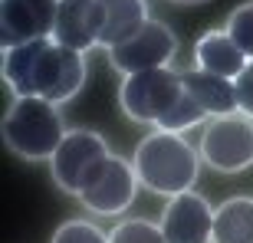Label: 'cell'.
I'll return each mask as SVG.
<instances>
[{
  "instance_id": "obj_2",
  "label": "cell",
  "mask_w": 253,
  "mask_h": 243,
  "mask_svg": "<svg viewBox=\"0 0 253 243\" xmlns=\"http://www.w3.org/2000/svg\"><path fill=\"white\" fill-rule=\"evenodd\" d=\"M131 164H135V174L141 184L165 197L194 191L197 174H201V155L194 145H188L184 135H171V131L158 128L138 141Z\"/></svg>"
},
{
  "instance_id": "obj_14",
  "label": "cell",
  "mask_w": 253,
  "mask_h": 243,
  "mask_svg": "<svg viewBox=\"0 0 253 243\" xmlns=\"http://www.w3.org/2000/svg\"><path fill=\"white\" fill-rule=\"evenodd\" d=\"M184 89L194 95V102L207 112V119H220V115H237V89L230 79L191 69L184 73Z\"/></svg>"
},
{
  "instance_id": "obj_12",
  "label": "cell",
  "mask_w": 253,
  "mask_h": 243,
  "mask_svg": "<svg viewBox=\"0 0 253 243\" xmlns=\"http://www.w3.org/2000/svg\"><path fill=\"white\" fill-rule=\"evenodd\" d=\"M247 66H250V56L237 46L234 37H230L227 30H207L204 37H197V43H194V69L234 82Z\"/></svg>"
},
{
  "instance_id": "obj_5",
  "label": "cell",
  "mask_w": 253,
  "mask_h": 243,
  "mask_svg": "<svg viewBox=\"0 0 253 243\" xmlns=\"http://www.w3.org/2000/svg\"><path fill=\"white\" fill-rule=\"evenodd\" d=\"M197 155L207 168L220 174H240L253 168V119L240 112L207 119V125L201 128Z\"/></svg>"
},
{
  "instance_id": "obj_4",
  "label": "cell",
  "mask_w": 253,
  "mask_h": 243,
  "mask_svg": "<svg viewBox=\"0 0 253 243\" xmlns=\"http://www.w3.org/2000/svg\"><path fill=\"white\" fill-rule=\"evenodd\" d=\"M112 151L109 141L92 128H73L66 135V141L59 145V151L49 161L53 181L63 194L83 197L89 187L95 184V178L102 174V168L109 164Z\"/></svg>"
},
{
  "instance_id": "obj_6",
  "label": "cell",
  "mask_w": 253,
  "mask_h": 243,
  "mask_svg": "<svg viewBox=\"0 0 253 243\" xmlns=\"http://www.w3.org/2000/svg\"><path fill=\"white\" fill-rule=\"evenodd\" d=\"M184 89V73H174L171 66L165 69H148V73L125 76L119 85V105L131 122L138 125H158L168 109L178 102Z\"/></svg>"
},
{
  "instance_id": "obj_15",
  "label": "cell",
  "mask_w": 253,
  "mask_h": 243,
  "mask_svg": "<svg viewBox=\"0 0 253 243\" xmlns=\"http://www.w3.org/2000/svg\"><path fill=\"white\" fill-rule=\"evenodd\" d=\"M214 243H253V197H227L214 207Z\"/></svg>"
},
{
  "instance_id": "obj_19",
  "label": "cell",
  "mask_w": 253,
  "mask_h": 243,
  "mask_svg": "<svg viewBox=\"0 0 253 243\" xmlns=\"http://www.w3.org/2000/svg\"><path fill=\"white\" fill-rule=\"evenodd\" d=\"M53 243H109V230L95 227L92 220H66L53 234Z\"/></svg>"
},
{
  "instance_id": "obj_18",
  "label": "cell",
  "mask_w": 253,
  "mask_h": 243,
  "mask_svg": "<svg viewBox=\"0 0 253 243\" xmlns=\"http://www.w3.org/2000/svg\"><path fill=\"white\" fill-rule=\"evenodd\" d=\"M227 33L234 37V43L240 49H244L247 56L253 59V0H247V3H240V7L227 17Z\"/></svg>"
},
{
  "instance_id": "obj_17",
  "label": "cell",
  "mask_w": 253,
  "mask_h": 243,
  "mask_svg": "<svg viewBox=\"0 0 253 243\" xmlns=\"http://www.w3.org/2000/svg\"><path fill=\"white\" fill-rule=\"evenodd\" d=\"M109 243H168L161 234V224L145 220V217H131L122 220L109 230Z\"/></svg>"
},
{
  "instance_id": "obj_3",
  "label": "cell",
  "mask_w": 253,
  "mask_h": 243,
  "mask_svg": "<svg viewBox=\"0 0 253 243\" xmlns=\"http://www.w3.org/2000/svg\"><path fill=\"white\" fill-rule=\"evenodd\" d=\"M66 135L59 105L46 99H13L3 112V145L23 161H53Z\"/></svg>"
},
{
  "instance_id": "obj_20",
  "label": "cell",
  "mask_w": 253,
  "mask_h": 243,
  "mask_svg": "<svg viewBox=\"0 0 253 243\" xmlns=\"http://www.w3.org/2000/svg\"><path fill=\"white\" fill-rule=\"evenodd\" d=\"M234 89H237V112L253 119V59L244 73L234 79Z\"/></svg>"
},
{
  "instance_id": "obj_1",
  "label": "cell",
  "mask_w": 253,
  "mask_h": 243,
  "mask_svg": "<svg viewBox=\"0 0 253 243\" xmlns=\"http://www.w3.org/2000/svg\"><path fill=\"white\" fill-rule=\"evenodd\" d=\"M85 53L59 46L53 37L7 49L0 59V76L13 99H46L53 105L76 99L85 85Z\"/></svg>"
},
{
  "instance_id": "obj_21",
  "label": "cell",
  "mask_w": 253,
  "mask_h": 243,
  "mask_svg": "<svg viewBox=\"0 0 253 243\" xmlns=\"http://www.w3.org/2000/svg\"><path fill=\"white\" fill-rule=\"evenodd\" d=\"M171 3H181V7H197V3H211V0H171Z\"/></svg>"
},
{
  "instance_id": "obj_11",
  "label": "cell",
  "mask_w": 253,
  "mask_h": 243,
  "mask_svg": "<svg viewBox=\"0 0 253 243\" xmlns=\"http://www.w3.org/2000/svg\"><path fill=\"white\" fill-rule=\"evenodd\" d=\"M102 37V3L99 0H59L53 40L66 49L89 53Z\"/></svg>"
},
{
  "instance_id": "obj_7",
  "label": "cell",
  "mask_w": 253,
  "mask_h": 243,
  "mask_svg": "<svg viewBox=\"0 0 253 243\" xmlns=\"http://www.w3.org/2000/svg\"><path fill=\"white\" fill-rule=\"evenodd\" d=\"M178 53V37L168 23L161 20H148L145 27L122 46L109 49V63L115 73L135 76V73H148V69H165L171 66Z\"/></svg>"
},
{
  "instance_id": "obj_16",
  "label": "cell",
  "mask_w": 253,
  "mask_h": 243,
  "mask_svg": "<svg viewBox=\"0 0 253 243\" xmlns=\"http://www.w3.org/2000/svg\"><path fill=\"white\" fill-rule=\"evenodd\" d=\"M207 119V112L201 109V105L194 102V95L188 92V89H181L178 102L168 109V115L155 125L158 131H171V135H184L188 128H194V125H201V122Z\"/></svg>"
},
{
  "instance_id": "obj_8",
  "label": "cell",
  "mask_w": 253,
  "mask_h": 243,
  "mask_svg": "<svg viewBox=\"0 0 253 243\" xmlns=\"http://www.w3.org/2000/svg\"><path fill=\"white\" fill-rule=\"evenodd\" d=\"M59 0H0V49L53 37Z\"/></svg>"
},
{
  "instance_id": "obj_13",
  "label": "cell",
  "mask_w": 253,
  "mask_h": 243,
  "mask_svg": "<svg viewBox=\"0 0 253 243\" xmlns=\"http://www.w3.org/2000/svg\"><path fill=\"white\" fill-rule=\"evenodd\" d=\"M102 3V37L99 46L109 49L128 43L145 23H148V0H99Z\"/></svg>"
},
{
  "instance_id": "obj_9",
  "label": "cell",
  "mask_w": 253,
  "mask_h": 243,
  "mask_svg": "<svg viewBox=\"0 0 253 243\" xmlns=\"http://www.w3.org/2000/svg\"><path fill=\"white\" fill-rule=\"evenodd\" d=\"M158 224L168 243H214V207L197 191L171 197Z\"/></svg>"
},
{
  "instance_id": "obj_10",
  "label": "cell",
  "mask_w": 253,
  "mask_h": 243,
  "mask_svg": "<svg viewBox=\"0 0 253 243\" xmlns=\"http://www.w3.org/2000/svg\"><path fill=\"white\" fill-rule=\"evenodd\" d=\"M138 184L141 181H138V174H135V164H131L128 158L112 155L109 164L102 168V174L95 178V184L89 187L79 201H83L85 210H92V214H99V217H115L135 201Z\"/></svg>"
}]
</instances>
